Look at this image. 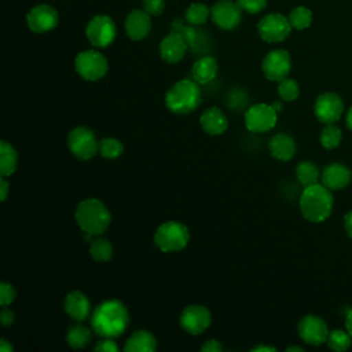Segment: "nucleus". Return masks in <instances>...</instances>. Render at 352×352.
<instances>
[{
  "mask_svg": "<svg viewBox=\"0 0 352 352\" xmlns=\"http://www.w3.org/2000/svg\"><path fill=\"white\" fill-rule=\"evenodd\" d=\"M219 66L213 56H202L197 59L191 67V78L197 84H208L214 80Z\"/></svg>",
  "mask_w": 352,
  "mask_h": 352,
  "instance_id": "obj_22",
  "label": "nucleus"
},
{
  "mask_svg": "<svg viewBox=\"0 0 352 352\" xmlns=\"http://www.w3.org/2000/svg\"><path fill=\"white\" fill-rule=\"evenodd\" d=\"M199 124L202 129L212 136L224 133L228 126L227 117L219 107L206 109L199 117Z\"/></svg>",
  "mask_w": 352,
  "mask_h": 352,
  "instance_id": "obj_21",
  "label": "nucleus"
},
{
  "mask_svg": "<svg viewBox=\"0 0 352 352\" xmlns=\"http://www.w3.org/2000/svg\"><path fill=\"white\" fill-rule=\"evenodd\" d=\"M319 139H320V144L324 148L333 150V148L338 147V144L341 143L342 133H341V129L338 126H336L334 124H326V126L320 132Z\"/></svg>",
  "mask_w": 352,
  "mask_h": 352,
  "instance_id": "obj_30",
  "label": "nucleus"
},
{
  "mask_svg": "<svg viewBox=\"0 0 352 352\" xmlns=\"http://www.w3.org/2000/svg\"><path fill=\"white\" fill-rule=\"evenodd\" d=\"M241 7L236 1L231 0H220L210 8L212 21L224 30H231L236 28L241 22L242 14Z\"/></svg>",
  "mask_w": 352,
  "mask_h": 352,
  "instance_id": "obj_15",
  "label": "nucleus"
},
{
  "mask_svg": "<svg viewBox=\"0 0 352 352\" xmlns=\"http://www.w3.org/2000/svg\"><path fill=\"white\" fill-rule=\"evenodd\" d=\"M201 103V89L192 78L175 82L165 95V106L175 114L192 113Z\"/></svg>",
  "mask_w": 352,
  "mask_h": 352,
  "instance_id": "obj_4",
  "label": "nucleus"
},
{
  "mask_svg": "<svg viewBox=\"0 0 352 352\" xmlns=\"http://www.w3.org/2000/svg\"><path fill=\"white\" fill-rule=\"evenodd\" d=\"M91 337H92L91 330L78 323L74 326H70L66 333V341L74 349H81L87 346L91 341Z\"/></svg>",
  "mask_w": 352,
  "mask_h": 352,
  "instance_id": "obj_26",
  "label": "nucleus"
},
{
  "mask_svg": "<svg viewBox=\"0 0 352 352\" xmlns=\"http://www.w3.org/2000/svg\"><path fill=\"white\" fill-rule=\"evenodd\" d=\"M287 18H289V22H290L293 29L302 30V29H307L311 25V22H312V12L307 7L298 6V7H296V8H293L290 11Z\"/></svg>",
  "mask_w": 352,
  "mask_h": 352,
  "instance_id": "obj_29",
  "label": "nucleus"
},
{
  "mask_svg": "<svg viewBox=\"0 0 352 352\" xmlns=\"http://www.w3.org/2000/svg\"><path fill=\"white\" fill-rule=\"evenodd\" d=\"M210 15V10L204 3H192L186 10V19L191 25H204Z\"/></svg>",
  "mask_w": 352,
  "mask_h": 352,
  "instance_id": "obj_31",
  "label": "nucleus"
},
{
  "mask_svg": "<svg viewBox=\"0 0 352 352\" xmlns=\"http://www.w3.org/2000/svg\"><path fill=\"white\" fill-rule=\"evenodd\" d=\"M323 184L307 186L300 197V209L302 216L312 223H322L330 214L333 209V195Z\"/></svg>",
  "mask_w": 352,
  "mask_h": 352,
  "instance_id": "obj_2",
  "label": "nucleus"
},
{
  "mask_svg": "<svg viewBox=\"0 0 352 352\" xmlns=\"http://www.w3.org/2000/svg\"><path fill=\"white\" fill-rule=\"evenodd\" d=\"M248 102V95L245 91H241V89H235L232 92H230L228 95V106L230 107H241V106H245V103Z\"/></svg>",
  "mask_w": 352,
  "mask_h": 352,
  "instance_id": "obj_38",
  "label": "nucleus"
},
{
  "mask_svg": "<svg viewBox=\"0 0 352 352\" xmlns=\"http://www.w3.org/2000/svg\"><path fill=\"white\" fill-rule=\"evenodd\" d=\"M74 219L82 232L100 235L110 226L111 214L102 201L96 198H87L77 205Z\"/></svg>",
  "mask_w": 352,
  "mask_h": 352,
  "instance_id": "obj_3",
  "label": "nucleus"
},
{
  "mask_svg": "<svg viewBox=\"0 0 352 352\" xmlns=\"http://www.w3.org/2000/svg\"><path fill=\"white\" fill-rule=\"evenodd\" d=\"M292 29L289 18L282 14H268L257 23L258 34L267 43L283 41L290 34Z\"/></svg>",
  "mask_w": 352,
  "mask_h": 352,
  "instance_id": "obj_10",
  "label": "nucleus"
},
{
  "mask_svg": "<svg viewBox=\"0 0 352 352\" xmlns=\"http://www.w3.org/2000/svg\"><path fill=\"white\" fill-rule=\"evenodd\" d=\"M7 195H8V182L6 180V176H1L0 177V197H1L3 202L7 199Z\"/></svg>",
  "mask_w": 352,
  "mask_h": 352,
  "instance_id": "obj_43",
  "label": "nucleus"
},
{
  "mask_svg": "<svg viewBox=\"0 0 352 352\" xmlns=\"http://www.w3.org/2000/svg\"><path fill=\"white\" fill-rule=\"evenodd\" d=\"M351 338H352V336L348 331L336 329L329 333L326 342L330 349H333L336 352H342L351 346V342H352Z\"/></svg>",
  "mask_w": 352,
  "mask_h": 352,
  "instance_id": "obj_32",
  "label": "nucleus"
},
{
  "mask_svg": "<svg viewBox=\"0 0 352 352\" xmlns=\"http://www.w3.org/2000/svg\"><path fill=\"white\" fill-rule=\"evenodd\" d=\"M165 8V0H143V10L151 16L160 15Z\"/></svg>",
  "mask_w": 352,
  "mask_h": 352,
  "instance_id": "obj_37",
  "label": "nucleus"
},
{
  "mask_svg": "<svg viewBox=\"0 0 352 352\" xmlns=\"http://www.w3.org/2000/svg\"><path fill=\"white\" fill-rule=\"evenodd\" d=\"M128 322L129 314L126 307L118 300H106L95 308L91 327L100 337L114 338L125 331Z\"/></svg>",
  "mask_w": 352,
  "mask_h": 352,
  "instance_id": "obj_1",
  "label": "nucleus"
},
{
  "mask_svg": "<svg viewBox=\"0 0 352 352\" xmlns=\"http://www.w3.org/2000/svg\"><path fill=\"white\" fill-rule=\"evenodd\" d=\"M278 94H279V96L283 100L292 102V100H296L298 98L300 87H298L296 80L286 77V78L279 81V84H278Z\"/></svg>",
  "mask_w": 352,
  "mask_h": 352,
  "instance_id": "obj_34",
  "label": "nucleus"
},
{
  "mask_svg": "<svg viewBox=\"0 0 352 352\" xmlns=\"http://www.w3.org/2000/svg\"><path fill=\"white\" fill-rule=\"evenodd\" d=\"M344 227H345V231H346L348 236L352 239V210H349L344 216Z\"/></svg>",
  "mask_w": 352,
  "mask_h": 352,
  "instance_id": "obj_42",
  "label": "nucleus"
},
{
  "mask_svg": "<svg viewBox=\"0 0 352 352\" xmlns=\"http://www.w3.org/2000/svg\"><path fill=\"white\" fill-rule=\"evenodd\" d=\"M124 349L126 352H153L157 349V340L148 330H136L126 340Z\"/></svg>",
  "mask_w": 352,
  "mask_h": 352,
  "instance_id": "obj_24",
  "label": "nucleus"
},
{
  "mask_svg": "<svg viewBox=\"0 0 352 352\" xmlns=\"http://www.w3.org/2000/svg\"><path fill=\"white\" fill-rule=\"evenodd\" d=\"M236 3L243 11L250 14H257L267 6V0H236Z\"/></svg>",
  "mask_w": 352,
  "mask_h": 352,
  "instance_id": "obj_36",
  "label": "nucleus"
},
{
  "mask_svg": "<svg viewBox=\"0 0 352 352\" xmlns=\"http://www.w3.org/2000/svg\"><path fill=\"white\" fill-rule=\"evenodd\" d=\"M188 241V228L179 221H166L154 234V242L162 252H179L187 246Z\"/></svg>",
  "mask_w": 352,
  "mask_h": 352,
  "instance_id": "obj_5",
  "label": "nucleus"
},
{
  "mask_svg": "<svg viewBox=\"0 0 352 352\" xmlns=\"http://www.w3.org/2000/svg\"><path fill=\"white\" fill-rule=\"evenodd\" d=\"M245 125L250 132L261 133L272 129L278 120V111L272 104L256 103L245 111Z\"/></svg>",
  "mask_w": 352,
  "mask_h": 352,
  "instance_id": "obj_9",
  "label": "nucleus"
},
{
  "mask_svg": "<svg viewBox=\"0 0 352 352\" xmlns=\"http://www.w3.org/2000/svg\"><path fill=\"white\" fill-rule=\"evenodd\" d=\"M65 312L76 322H82L89 316L91 304L88 297L81 292H70L63 302Z\"/></svg>",
  "mask_w": 352,
  "mask_h": 352,
  "instance_id": "obj_20",
  "label": "nucleus"
},
{
  "mask_svg": "<svg viewBox=\"0 0 352 352\" xmlns=\"http://www.w3.org/2000/svg\"><path fill=\"white\" fill-rule=\"evenodd\" d=\"M18 164V155L15 148L8 142L0 143V175L1 176H11Z\"/></svg>",
  "mask_w": 352,
  "mask_h": 352,
  "instance_id": "obj_25",
  "label": "nucleus"
},
{
  "mask_svg": "<svg viewBox=\"0 0 352 352\" xmlns=\"http://www.w3.org/2000/svg\"><path fill=\"white\" fill-rule=\"evenodd\" d=\"M296 177L304 187L315 184L319 179V169L314 162L302 161L296 166Z\"/></svg>",
  "mask_w": 352,
  "mask_h": 352,
  "instance_id": "obj_27",
  "label": "nucleus"
},
{
  "mask_svg": "<svg viewBox=\"0 0 352 352\" xmlns=\"http://www.w3.org/2000/svg\"><path fill=\"white\" fill-rule=\"evenodd\" d=\"M107 59L95 50L80 52L74 59L76 72L87 81H98L107 73Z\"/></svg>",
  "mask_w": 352,
  "mask_h": 352,
  "instance_id": "obj_7",
  "label": "nucleus"
},
{
  "mask_svg": "<svg viewBox=\"0 0 352 352\" xmlns=\"http://www.w3.org/2000/svg\"><path fill=\"white\" fill-rule=\"evenodd\" d=\"M14 319H15V315L11 309H8L7 307H3L1 309V314H0V322L3 326H10L14 323Z\"/></svg>",
  "mask_w": 352,
  "mask_h": 352,
  "instance_id": "obj_41",
  "label": "nucleus"
},
{
  "mask_svg": "<svg viewBox=\"0 0 352 352\" xmlns=\"http://www.w3.org/2000/svg\"><path fill=\"white\" fill-rule=\"evenodd\" d=\"M287 352H293V351H297V352H302V348L301 346H289L286 348Z\"/></svg>",
  "mask_w": 352,
  "mask_h": 352,
  "instance_id": "obj_49",
  "label": "nucleus"
},
{
  "mask_svg": "<svg viewBox=\"0 0 352 352\" xmlns=\"http://www.w3.org/2000/svg\"><path fill=\"white\" fill-rule=\"evenodd\" d=\"M124 151L122 143L116 138H104L99 142V153L103 158L114 160L118 158Z\"/></svg>",
  "mask_w": 352,
  "mask_h": 352,
  "instance_id": "obj_33",
  "label": "nucleus"
},
{
  "mask_svg": "<svg viewBox=\"0 0 352 352\" xmlns=\"http://www.w3.org/2000/svg\"><path fill=\"white\" fill-rule=\"evenodd\" d=\"M58 11L50 4H38L26 15L28 26L34 33H45L52 30L58 25Z\"/></svg>",
  "mask_w": 352,
  "mask_h": 352,
  "instance_id": "obj_16",
  "label": "nucleus"
},
{
  "mask_svg": "<svg viewBox=\"0 0 352 352\" xmlns=\"http://www.w3.org/2000/svg\"><path fill=\"white\" fill-rule=\"evenodd\" d=\"M16 297V290L11 283L1 282L0 283V304L3 307L10 305Z\"/></svg>",
  "mask_w": 352,
  "mask_h": 352,
  "instance_id": "obj_35",
  "label": "nucleus"
},
{
  "mask_svg": "<svg viewBox=\"0 0 352 352\" xmlns=\"http://www.w3.org/2000/svg\"><path fill=\"white\" fill-rule=\"evenodd\" d=\"M95 351H99V352H117L118 351V345L110 337H103V340L96 342Z\"/></svg>",
  "mask_w": 352,
  "mask_h": 352,
  "instance_id": "obj_39",
  "label": "nucleus"
},
{
  "mask_svg": "<svg viewBox=\"0 0 352 352\" xmlns=\"http://www.w3.org/2000/svg\"><path fill=\"white\" fill-rule=\"evenodd\" d=\"M151 15L144 10H133L125 19V32L131 40L139 41L147 37L151 29Z\"/></svg>",
  "mask_w": 352,
  "mask_h": 352,
  "instance_id": "obj_18",
  "label": "nucleus"
},
{
  "mask_svg": "<svg viewBox=\"0 0 352 352\" xmlns=\"http://www.w3.org/2000/svg\"><path fill=\"white\" fill-rule=\"evenodd\" d=\"M67 146L72 154L81 161L91 160L99 151V142L95 133L85 126H76L69 132Z\"/></svg>",
  "mask_w": 352,
  "mask_h": 352,
  "instance_id": "obj_6",
  "label": "nucleus"
},
{
  "mask_svg": "<svg viewBox=\"0 0 352 352\" xmlns=\"http://www.w3.org/2000/svg\"><path fill=\"white\" fill-rule=\"evenodd\" d=\"M201 349L204 351V352H220V351H223V345L217 341V340H206L204 344H202V346H201Z\"/></svg>",
  "mask_w": 352,
  "mask_h": 352,
  "instance_id": "obj_40",
  "label": "nucleus"
},
{
  "mask_svg": "<svg viewBox=\"0 0 352 352\" xmlns=\"http://www.w3.org/2000/svg\"><path fill=\"white\" fill-rule=\"evenodd\" d=\"M12 345L8 344V341L6 338L0 340V352H12Z\"/></svg>",
  "mask_w": 352,
  "mask_h": 352,
  "instance_id": "obj_44",
  "label": "nucleus"
},
{
  "mask_svg": "<svg viewBox=\"0 0 352 352\" xmlns=\"http://www.w3.org/2000/svg\"><path fill=\"white\" fill-rule=\"evenodd\" d=\"M89 253L95 261H107L113 256V246L110 241L104 238H96L91 242Z\"/></svg>",
  "mask_w": 352,
  "mask_h": 352,
  "instance_id": "obj_28",
  "label": "nucleus"
},
{
  "mask_svg": "<svg viewBox=\"0 0 352 352\" xmlns=\"http://www.w3.org/2000/svg\"><path fill=\"white\" fill-rule=\"evenodd\" d=\"M320 179L322 184L326 186L329 190H342L349 184L352 173L345 165L333 162L323 169Z\"/></svg>",
  "mask_w": 352,
  "mask_h": 352,
  "instance_id": "obj_19",
  "label": "nucleus"
},
{
  "mask_svg": "<svg viewBox=\"0 0 352 352\" xmlns=\"http://www.w3.org/2000/svg\"><path fill=\"white\" fill-rule=\"evenodd\" d=\"M296 142L287 133H276L270 140V151L279 161H289L296 154Z\"/></svg>",
  "mask_w": 352,
  "mask_h": 352,
  "instance_id": "obj_23",
  "label": "nucleus"
},
{
  "mask_svg": "<svg viewBox=\"0 0 352 352\" xmlns=\"http://www.w3.org/2000/svg\"><path fill=\"white\" fill-rule=\"evenodd\" d=\"M212 323V315L204 305H188L180 314V326L192 336L204 333Z\"/></svg>",
  "mask_w": 352,
  "mask_h": 352,
  "instance_id": "obj_12",
  "label": "nucleus"
},
{
  "mask_svg": "<svg viewBox=\"0 0 352 352\" xmlns=\"http://www.w3.org/2000/svg\"><path fill=\"white\" fill-rule=\"evenodd\" d=\"M271 104H272V107H274L276 111H280V110H282V103H280V100H274Z\"/></svg>",
  "mask_w": 352,
  "mask_h": 352,
  "instance_id": "obj_48",
  "label": "nucleus"
},
{
  "mask_svg": "<svg viewBox=\"0 0 352 352\" xmlns=\"http://www.w3.org/2000/svg\"><path fill=\"white\" fill-rule=\"evenodd\" d=\"M187 51V41L183 34L177 32H172L166 37L162 38L160 44V55L162 60L168 63H177L184 58Z\"/></svg>",
  "mask_w": 352,
  "mask_h": 352,
  "instance_id": "obj_17",
  "label": "nucleus"
},
{
  "mask_svg": "<svg viewBox=\"0 0 352 352\" xmlns=\"http://www.w3.org/2000/svg\"><path fill=\"white\" fill-rule=\"evenodd\" d=\"M346 125H348V128L352 131V107L348 110V113H346Z\"/></svg>",
  "mask_w": 352,
  "mask_h": 352,
  "instance_id": "obj_47",
  "label": "nucleus"
},
{
  "mask_svg": "<svg viewBox=\"0 0 352 352\" xmlns=\"http://www.w3.org/2000/svg\"><path fill=\"white\" fill-rule=\"evenodd\" d=\"M345 326H346V331L352 336V308L348 311L346 314V319H345Z\"/></svg>",
  "mask_w": 352,
  "mask_h": 352,
  "instance_id": "obj_45",
  "label": "nucleus"
},
{
  "mask_svg": "<svg viewBox=\"0 0 352 352\" xmlns=\"http://www.w3.org/2000/svg\"><path fill=\"white\" fill-rule=\"evenodd\" d=\"M252 351H254V352H263V351H267V352H275V351H276V348H275V346H265V345H260V346L253 348Z\"/></svg>",
  "mask_w": 352,
  "mask_h": 352,
  "instance_id": "obj_46",
  "label": "nucleus"
},
{
  "mask_svg": "<svg viewBox=\"0 0 352 352\" xmlns=\"http://www.w3.org/2000/svg\"><path fill=\"white\" fill-rule=\"evenodd\" d=\"M292 69L290 54L285 50H274L268 52L261 63L264 76L271 81H280L286 78Z\"/></svg>",
  "mask_w": 352,
  "mask_h": 352,
  "instance_id": "obj_11",
  "label": "nucleus"
},
{
  "mask_svg": "<svg viewBox=\"0 0 352 352\" xmlns=\"http://www.w3.org/2000/svg\"><path fill=\"white\" fill-rule=\"evenodd\" d=\"M117 34L114 21L107 15H95L89 19L85 28V36L88 41L98 48L110 45Z\"/></svg>",
  "mask_w": 352,
  "mask_h": 352,
  "instance_id": "obj_8",
  "label": "nucleus"
},
{
  "mask_svg": "<svg viewBox=\"0 0 352 352\" xmlns=\"http://www.w3.org/2000/svg\"><path fill=\"white\" fill-rule=\"evenodd\" d=\"M316 118L323 124H334L344 113V103L334 92L320 94L314 104Z\"/></svg>",
  "mask_w": 352,
  "mask_h": 352,
  "instance_id": "obj_13",
  "label": "nucleus"
},
{
  "mask_svg": "<svg viewBox=\"0 0 352 352\" xmlns=\"http://www.w3.org/2000/svg\"><path fill=\"white\" fill-rule=\"evenodd\" d=\"M298 336L308 345L318 346L327 341V337H329L327 324L319 316L307 315L298 323Z\"/></svg>",
  "mask_w": 352,
  "mask_h": 352,
  "instance_id": "obj_14",
  "label": "nucleus"
}]
</instances>
